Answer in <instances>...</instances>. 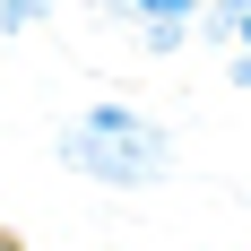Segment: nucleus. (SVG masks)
Returning a JSON list of instances; mask_svg holds the SVG:
<instances>
[{"label":"nucleus","mask_w":251,"mask_h":251,"mask_svg":"<svg viewBox=\"0 0 251 251\" xmlns=\"http://www.w3.org/2000/svg\"><path fill=\"white\" fill-rule=\"evenodd\" d=\"M52 165L78 174V182H96V191H165L174 182V130L148 122L122 96H96L78 122H61Z\"/></svg>","instance_id":"f257e3e1"},{"label":"nucleus","mask_w":251,"mask_h":251,"mask_svg":"<svg viewBox=\"0 0 251 251\" xmlns=\"http://www.w3.org/2000/svg\"><path fill=\"white\" fill-rule=\"evenodd\" d=\"M130 35H139L148 61H182V52H191V18H139Z\"/></svg>","instance_id":"f03ea898"},{"label":"nucleus","mask_w":251,"mask_h":251,"mask_svg":"<svg viewBox=\"0 0 251 251\" xmlns=\"http://www.w3.org/2000/svg\"><path fill=\"white\" fill-rule=\"evenodd\" d=\"M52 18V0H0V35L18 44V35H35V26Z\"/></svg>","instance_id":"7ed1b4c3"},{"label":"nucleus","mask_w":251,"mask_h":251,"mask_svg":"<svg viewBox=\"0 0 251 251\" xmlns=\"http://www.w3.org/2000/svg\"><path fill=\"white\" fill-rule=\"evenodd\" d=\"M139 18H191V26H200V0H130V26H139Z\"/></svg>","instance_id":"20e7f679"},{"label":"nucleus","mask_w":251,"mask_h":251,"mask_svg":"<svg viewBox=\"0 0 251 251\" xmlns=\"http://www.w3.org/2000/svg\"><path fill=\"white\" fill-rule=\"evenodd\" d=\"M226 78H234V96H251V52L243 44H226Z\"/></svg>","instance_id":"39448f33"},{"label":"nucleus","mask_w":251,"mask_h":251,"mask_svg":"<svg viewBox=\"0 0 251 251\" xmlns=\"http://www.w3.org/2000/svg\"><path fill=\"white\" fill-rule=\"evenodd\" d=\"M96 18H113V26H130V0H87Z\"/></svg>","instance_id":"423d86ee"},{"label":"nucleus","mask_w":251,"mask_h":251,"mask_svg":"<svg viewBox=\"0 0 251 251\" xmlns=\"http://www.w3.org/2000/svg\"><path fill=\"white\" fill-rule=\"evenodd\" d=\"M0 251H26V243H18V234H9V226H0Z\"/></svg>","instance_id":"0eeeda50"}]
</instances>
